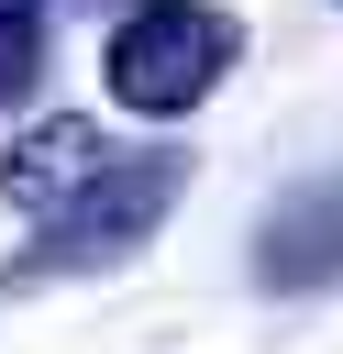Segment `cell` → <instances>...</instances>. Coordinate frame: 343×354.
I'll use <instances>...</instances> for the list:
<instances>
[{
	"instance_id": "obj_6",
	"label": "cell",
	"mask_w": 343,
	"mask_h": 354,
	"mask_svg": "<svg viewBox=\"0 0 343 354\" xmlns=\"http://www.w3.org/2000/svg\"><path fill=\"white\" fill-rule=\"evenodd\" d=\"M0 22H22V33H44V0H0Z\"/></svg>"
},
{
	"instance_id": "obj_1",
	"label": "cell",
	"mask_w": 343,
	"mask_h": 354,
	"mask_svg": "<svg viewBox=\"0 0 343 354\" xmlns=\"http://www.w3.org/2000/svg\"><path fill=\"white\" fill-rule=\"evenodd\" d=\"M177 188H188V166L166 155V144H144V155H122L77 210H55V221H33V243L0 266V299L11 288H55V277H100V266H122V254H144L155 243V221L177 210Z\"/></svg>"
},
{
	"instance_id": "obj_3",
	"label": "cell",
	"mask_w": 343,
	"mask_h": 354,
	"mask_svg": "<svg viewBox=\"0 0 343 354\" xmlns=\"http://www.w3.org/2000/svg\"><path fill=\"white\" fill-rule=\"evenodd\" d=\"M254 288H343V166L277 188L254 210Z\"/></svg>"
},
{
	"instance_id": "obj_5",
	"label": "cell",
	"mask_w": 343,
	"mask_h": 354,
	"mask_svg": "<svg viewBox=\"0 0 343 354\" xmlns=\"http://www.w3.org/2000/svg\"><path fill=\"white\" fill-rule=\"evenodd\" d=\"M22 88H33V33H22V22H0V111H11Z\"/></svg>"
},
{
	"instance_id": "obj_2",
	"label": "cell",
	"mask_w": 343,
	"mask_h": 354,
	"mask_svg": "<svg viewBox=\"0 0 343 354\" xmlns=\"http://www.w3.org/2000/svg\"><path fill=\"white\" fill-rule=\"evenodd\" d=\"M232 55H243V22L221 0H133L122 33H111V55H100V77H111L122 111L177 122V111H199L232 77Z\"/></svg>"
},
{
	"instance_id": "obj_4",
	"label": "cell",
	"mask_w": 343,
	"mask_h": 354,
	"mask_svg": "<svg viewBox=\"0 0 343 354\" xmlns=\"http://www.w3.org/2000/svg\"><path fill=\"white\" fill-rule=\"evenodd\" d=\"M111 166H122V144H111L100 122L55 111V122L11 133V155H0V199H11V210H33V221H55V210H77Z\"/></svg>"
}]
</instances>
